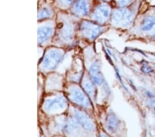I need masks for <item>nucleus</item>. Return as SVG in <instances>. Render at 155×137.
Returning a JSON list of instances; mask_svg holds the SVG:
<instances>
[{"label": "nucleus", "mask_w": 155, "mask_h": 137, "mask_svg": "<svg viewBox=\"0 0 155 137\" xmlns=\"http://www.w3.org/2000/svg\"><path fill=\"white\" fill-rule=\"evenodd\" d=\"M132 15L130 12L126 9L117 11L114 14V20L117 24L126 26L132 21Z\"/></svg>", "instance_id": "obj_1"}, {"label": "nucleus", "mask_w": 155, "mask_h": 137, "mask_svg": "<svg viewBox=\"0 0 155 137\" xmlns=\"http://www.w3.org/2000/svg\"><path fill=\"white\" fill-rule=\"evenodd\" d=\"M74 9L79 14H86L88 11L87 3L85 0H79L74 6Z\"/></svg>", "instance_id": "obj_2"}, {"label": "nucleus", "mask_w": 155, "mask_h": 137, "mask_svg": "<svg viewBox=\"0 0 155 137\" xmlns=\"http://www.w3.org/2000/svg\"><path fill=\"white\" fill-rule=\"evenodd\" d=\"M155 26V17H148L144 19L142 24V29L143 31H148Z\"/></svg>", "instance_id": "obj_3"}, {"label": "nucleus", "mask_w": 155, "mask_h": 137, "mask_svg": "<svg viewBox=\"0 0 155 137\" xmlns=\"http://www.w3.org/2000/svg\"><path fill=\"white\" fill-rule=\"evenodd\" d=\"M110 13V9L107 6H101L97 9L96 12V17L97 18L99 19H106L109 15Z\"/></svg>", "instance_id": "obj_4"}, {"label": "nucleus", "mask_w": 155, "mask_h": 137, "mask_svg": "<svg viewBox=\"0 0 155 137\" xmlns=\"http://www.w3.org/2000/svg\"><path fill=\"white\" fill-rule=\"evenodd\" d=\"M51 33V30L48 28H44L39 31V41L41 42L44 40L45 39L48 37V35Z\"/></svg>", "instance_id": "obj_5"}, {"label": "nucleus", "mask_w": 155, "mask_h": 137, "mask_svg": "<svg viewBox=\"0 0 155 137\" xmlns=\"http://www.w3.org/2000/svg\"><path fill=\"white\" fill-rule=\"evenodd\" d=\"M131 0H117V2H118V4L121 6H125L127 5L128 3H130Z\"/></svg>", "instance_id": "obj_6"}, {"label": "nucleus", "mask_w": 155, "mask_h": 137, "mask_svg": "<svg viewBox=\"0 0 155 137\" xmlns=\"http://www.w3.org/2000/svg\"><path fill=\"white\" fill-rule=\"evenodd\" d=\"M73 1V0H60L61 4H69L70 3Z\"/></svg>", "instance_id": "obj_7"}, {"label": "nucleus", "mask_w": 155, "mask_h": 137, "mask_svg": "<svg viewBox=\"0 0 155 137\" xmlns=\"http://www.w3.org/2000/svg\"><path fill=\"white\" fill-rule=\"evenodd\" d=\"M104 1H107V0H104Z\"/></svg>", "instance_id": "obj_8"}]
</instances>
